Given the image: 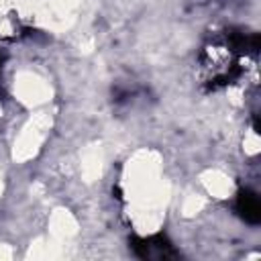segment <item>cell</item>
<instances>
[{
  "label": "cell",
  "mask_w": 261,
  "mask_h": 261,
  "mask_svg": "<svg viewBox=\"0 0 261 261\" xmlns=\"http://www.w3.org/2000/svg\"><path fill=\"white\" fill-rule=\"evenodd\" d=\"M133 249L139 257L143 259H153V261H163L169 257H175L173 247L169 245V241L161 234L155 237H147V239H137L133 241Z\"/></svg>",
  "instance_id": "obj_1"
},
{
  "label": "cell",
  "mask_w": 261,
  "mask_h": 261,
  "mask_svg": "<svg viewBox=\"0 0 261 261\" xmlns=\"http://www.w3.org/2000/svg\"><path fill=\"white\" fill-rule=\"evenodd\" d=\"M237 212H239L247 222L257 224V222L261 220V204H259V198H257L253 192H249V190L241 192L239 198H237Z\"/></svg>",
  "instance_id": "obj_2"
}]
</instances>
